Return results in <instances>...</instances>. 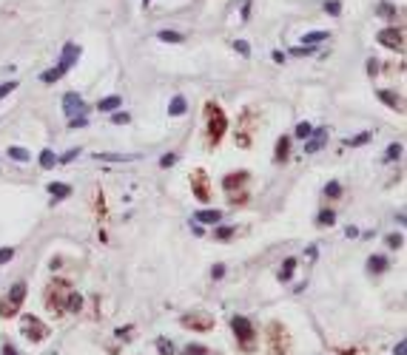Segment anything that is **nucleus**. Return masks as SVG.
<instances>
[{
    "label": "nucleus",
    "mask_w": 407,
    "mask_h": 355,
    "mask_svg": "<svg viewBox=\"0 0 407 355\" xmlns=\"http://www.w3.org/2000/svg\"><path fill=\"white\" fill-rule=\"evenodd\" d=\"M402 244H405V236H402V233H390V236H387V247H393V250H399Z\"/></svg>",
    "instance_id": "obj_36"
},
{
    "label": "nucleus",
    "mask_w": 407,
    "mask_h": 355,
    "mask_svg": "<svg viewBox=\"0 0 407 355\" xmlns=\"http://www.w3.org/2000/svg\"><path fill=\"white\" fill-rule=\"evenodd\" d=\"M68 125H71V128H83V125H88V119H86V114H77V117H71Z\"/></svg>",
    "instance_id": "obj_41"
},
{
    "label": "nucleus",
    "mask_w": 407,
    "mask_h": 355,
    "mask_svg": "<svg viewBox=\"0 0 407 355\" xmlns=\"http://www.w3.org/2000/svg\"><path fill=\"white\" fill-rule=\"evenodd\" d=\"M191 191H194V196L199 199V202H208V199H211V185H208V174H205L202 168L191 174Z\"/></svg>",
    "instance_id": "obj_6"
},
{
    "label": "nucleus",
    "mask_w": 407,
    "mask_h": 355,
    "mask_svg": "<svg viewBox=\"0 0 407 355\" xmlns=\"http://www.w3.org/2000/svg\"><path fill=\"white\" fill-rule=\"evenodd\" d=\"M379 15H385V17H396V12H393L390 6H382V9H379Z\"/></svg>",
    "instance_id": "obj_48"
},
{
    "label": "nucleus",
    "mask_w": 407,
    "mask_h": 355,
    "mask_svg": "<svg viewBox=\"0 0 407 355\" xmlns=\"http://www.w3.org/2000/svg\"><path fill=\"white\" fill-rule=\"evenodd\" d=\"M231 327H234L236 341L242 344V350H251V347H254V338H257V330H254L251 318H245V316H234V318H231Z\"/></svg>",
    "instance_id": "obj_4"
},
{
    "label": "nucleus",
    "mask_w": 407,
    "mask_h": 355,
    "mask_svg": "<svg viewBox=\"0 0 407 355\" xmlns=\"http://www.w3.org/2000/svg\"><path fill=\"white\" fill-rule=\"evenodd\" d=\"M399 157H402V145H399V142L387 145V154H385V159H387V162H393V159H399Z\"/></svg>",
    "instance_id": "obj_35"
},
{
    "label": "nucleus",
    "mask_w": 407,
    "mask_h": 355,
    "mask_svg": "<svg viewBox=\"0 0 407 355\" xmlns=\"http://www.w3.org/2000/svg\"><path fill=\"white\" fill-rule=\"evenodd\" d=\"M234 233H236V227H216V230H214V239H216V242H228L231 236H234Z\"/></svg>",
    "instance_id": "obj_26"
},
{
    "label": "nucleus",
    "mask_w": 407,
    "mask_h": 355,
    "mask_svg": "<svg viewBox=\"0 0 407 355\" xmlns=\"http://www.w3.org/2000/svg\"><path fill=\"white\" fill-rule=\"evenodd\" d=\"M63 111H65V117H77V114H86V102H83L80 94L68 91V94L63 97Z\"/></svg>",
    "instance_id": "obj_11"
},
{
    "label": "nucleus",
    "mask_w": 407,
    "mask_h": 355,
    "mask_svg": "<svg viewBox=\"0 0 407 355\" xmlns=\"http://www.w3.org/2000/svg\"><path fill=\"white\" fill-rule=\"evenodd\" d=\"M185 108H188L185 97H182V94H177V97L171 99V105H168V117H182V114H185Z\"/></svg>",
    "instance_id": "obj_18"
},
{
    "label": "nucleus",
    "mask_w": 407,
    "mask_h": 355,
    "mask_svg": "<svg viewBox=\"0 0 407 355\" xmlns=\"http://www.w3.org/2000/svg\"><path fill=\"white\" fill-rule=\"evenodd\" d=\"M405 350H407V341H399L396 344V355H405Z\"/></svg>",
    "instance_id": "obj_50"
},
{
    "label": "nucleus",
    "mask_w": 407,
    "mask_h": 355,
    "mask_svg": "<svg viewBox=\"0 0 407 355\" xmlns=\"http://www.w3.org/2000/svg\"><path fill=\"white\" fill-rule=\"evenodd\" d=\"M322 40H327V32H310V34H305V46H316V43H322Z\"/></svg>",
    "instance_id": "obj_29"
},
{
    "label": "nucleus",
    "mask_w": 407,
    "mask_h": 355,
    "mask_svg": "<svg viewBox=\"0 0 407 355\" xmlns=\"http://www.w3.org/2000/svg\"><path fill=\"white\" fill-rule=\"evenodd\" d=\"M251 15V0H245V6H242V17H248Z\"/></svg>",
    "instance_id": "obj_53"
},
{
    "label": "nucleus",
    "mask_w": 407,
    "mask_h": 355,
    "mask_svg": "<svg viewBox=\"0 0 407 355\" xmlns=\"http://www.w3.org/2000/svg\"><path fill=\"white\" fill-rule=\"evenodd\" d=\"M174 162H177V154H165L163 159H160V165H163V168H171Z\"/></svg>",
    "instance_id": "obj_45"
},
{
    "label": "nucleus",
    "mask_w": 407,
    "mask_h": 355,
    "mask_svg": "<svg viewBox=\"0 0 407 355\" xmlns=\"http://www.w3.org/2000/svg\"><path fill=\"white\" fill-rule=\"evenodd\" d=\"M288 154H291V137H279V139H277V154H274V159H277V162H285V159H288Z\"/></svg>",
    "instance_id": "obj_17"
},
{
    "label": "nucleus",
    "mask_w": 407,
    "mask_h": 355,
    "mask_svg": "<svg viewBox=\"0 0 407 355\" xmlns=\"http://www.w3.org/2000/svg\"><path fill=\"white\" fill-rule=\"evenodd\" d=\"M49 194L54 202H60V199H65V196L71 194V185H65V182H51L49 185Z\"/></svg>",
    "instance_id": "obj_16"
},
{
    "label": "nucleus",
    "mask_w": 407,
    "mask_h": 355,
    "mask_svg": "<svg viewBox=\"0 0 407 355\" xmlns=\"http://www.w3.org/2000/svg\"><path fill=\"white\" fill-rule=\"evenodd\" d=\"M379 99H382L385 105H390V108H402V97H399L396 91H379Z\"/></svg>",
    "instance_id": "obj_20"
},
{
    "label": "nucleus",
    "mask_w": 407,
    "mask_h": 355,
    "mask_svg": "<svg viewBox=\"0 0 407 355\" xmlns=\"http://www.w3.org/2000/svg\"><path fill=\"white\" fill-rule=\"evenodd\" d=\"M211 276H214V278H222V276H225V264H214Z\"/></svg>",
    "instance_id": "obj_46"
},
{
    "label": "nucleus",
    "mask_w": 407,
    "mask_h": 355,
    "mask_svg": "<svg viewBox=\"0 0 407 355\" xmlns=\"http://www.w3.org/2000/svg\"><path fill=\"white\" fill-rule=\"evenodd\" d=\"M325 142H327V128H316L308 137V142H305V154H316V151H322Z\"/></svg>",
    "instance_id": "obj_12"
},
{
    "label": "nucleus",
    "mask_w": 407,
    "mask_h": 355,
    "mask_svg": "<svg viewBox=\"0 0 407 355\" xmlns=\"http://www.w3.org/2000/svg\"><path fill=\"white\" fill-rule=\"evenodd\" d=\"M63 293H68V281H54V287L46 293L49 310H63Z\"/></svg>",
    "instance_id": "obj_10"
},
{
    "label": "nucleus",
    "mask_w": 407,
    "mask_h": 355,
    "mask_svg": "<svg viewBox=\"0 0 407 355\" xmlns=\"http://www.w3.org/2000/svg\"><path fill=\"white\" fill-rule=\"evenodd\" d=\"M293 270H296V258H285V264H282V273H279V278H282V281H291Z\"/></svg>",
    "instance_id": "obj_25"
},
{
    "label": "nucleus",
    "mask_w": 407,
    "mask_h": 355,
    "mask_svg": "<svg viewBox=\"0 0 407 355\" xmlns=\"http://www.w3.org/2000/svg\"><path fill=\"white\" fill-rule=\"evenodd\" d=\"M15 88H17V82H15V80L3 82V85H0V99H3V97H9V94H12V91H15Z\"/></svg>",
    "instance_id": "obj_40"
},
{
    "label": "nucleus",
    "mask_w": 407,
    "mask_h": 355,
    "mask_svg": "<svg viewBox=\"0 0 407 355\" xmlns=\"http://www.w3.org/2000/svg\"><path fill=\"white\" fill-rule=\"evenodd\" d=\"M77 157H80V148H71V151H65L63 157H57V162H71V159H77Z\"/></svg>",
    "instance_id": "obj_39"
},
{
    "label": "nucleus",
    "mask_w": 407,
    "mask_h": 355,
    "mask_svg": "<svg viewBox=\"0 0 407 355\" xmlns=\"http://www.w3.org/2000/svg\"><path fill=\"white\" fill-rule=\"evenodd\" d=\"M3 355H20V353H17L12 344H6V347H3Z\"/></svg>",
    "instance_id": "obj_51"
},
{
    "label": "nucleus",
    "mask_w": 407,
    "mask_h": 355,
    "mask_svg": "<svg viewBox=\"0 0 407 355\" xmlns=\"http://www.w3.org/2000/svg\"><path fill=\"white\" fill-rule=\"evenodd\" d=\"M367 74H370V77L379 74V63H376V60H367Z\"/></svg>",
    "instance_id": "obj_47"
},
{
    "label": "nucleus",
    "mask_w": 407,
    "mask_h": 355,
    "mask_svg": "<svg viewBox=\"0 0 407 355\" xmlns=\"http://www.w3.org/2000/svg\"><path fill=\"white\" fill-rule=\"evenodd\" d=\"M77 57H80V46H77V43H65L63 54H60V60H57V65H54V68H49V71H43V74H40V80H43V82H57L65 71L71 68V65L77 63Z\"/></svg>",
    "instance_id": "obj_1"
},
{
    "label": "nucleus",
    "mask_w": 407,
    "mask_h": 355,
    "mask_svg": "<svg viewBox=\"0 0 407 355\" xmlns=\"http://www.w3.org/2000/svg\"><path fill=\"white\" fill-rule=\"evenodd\" d=\"M234 49L239 51V54H242V57H248V54H251V46H248V43H245V40H236V43H234Z\"/></svg>",
    "instance_id": "obj_44"
},
{
    "label": "nucleus",
    "mask_w": 407,
    "mask_h": 355,
    "mask_svg": "<svg viewBox=\"0 0 407 355\" xmlns=\"http://www.w3.org/2000/svg\"><path fill=\"white\" fill-rule=\"evenodd\" d=\"M182 355H211V350H208V347H202V344H188Z\"/></svg>",
    "instance_id": "obj_30"
},
{
    "label": "nucleus",
    "mask_w": 407,
    "mask_h": 355,
    "mask_svg": "<svg viewBox=\"0 0 407 355\" xmlns=\"http://www.w3.org/2000/svg\"><path fill=\"white\" fill-rule=\"evenodd\" d=\"M336 222V213L333 210H319V216H316V225L319 227H330Z\"/></svg>",
    "instance_id": "obj_23"
},
{
    "label": "nucleus",
    "mask_w": 407,
    "mask_h": 355,
    "mask_svg": "<svg viewBox=\"0 0 407 355\" xmlns=\"http://www.w3.org/2000/svg\"><path fill=\"white\" fill-rule=\"evenodd\" d=\"M120 105H123V97H117V94H111V97H106V99H100L97 102L100 111H117Z\"/></svg>",
    "instance_id": "obj_19"
},
{
    "label": "nucleus",
    "mask_w": 407,
    "mask_h": 355,
    "mask_svg": "<svg viewBox=\"0 0 407 355\" xmlns=\"http://www.w3.org/2000/svg\"><path fill=\"white\" fill-rule=\"evenodd\" d=\"M148 3H151V0H143V6H148Z\"/></svg>",
    "instance_id": "obj_54"
},
{
    "label": "nucleus",
    "mask_w": 407,
    "mask_h": 355,
    "mask_svg": "<svg viewBox=\"0 0 407 355\" xmlns=\"http://www.w3.org/2000/svg\"><path fill=\"white\" fill-rule=\"evenodd\" d=\"M20 333L32 341V344H37V341H43L49 335V327L40 321L37 316H23V318H20Z\"/></svg>",
    "instance_id": "obj_5"
},
{
    "label": "nucleus",
    "mask_w": 407,
    "mask_h": 355,
    "mask_svg": "<svg viewBox=\"0 0 407 355\" xmlns=\"http://www.w3.org/2000/svg\"><path fill=\"white\" fill-rule=\"evenodd\" d=\"M157 350H160L163 355H174V344H171V341H165V338H160V341H157Z\"/></svg>",
    "instance_id": "obj_38"
},
{
    "label": "nucleus",
    "mask_w": 407,
    "mask_h": 355,
    "mask_svg": "<svg viewBox=\"0 0 407 355\" xmlns=\"http://www.w3.org/2000/svg\"><path fill=\"white\" fill-rule=\"evenodd\" d=\"M274 63H285V54L282 51H274Z\"/></svg>",
    "instance_id": "obj_52"
},
{
    "label": "nucleus",
    "mask_w": 407,
    "mask_h": 355,
    "mask_svg": "<svg viewBox=\"0 0 407 355\" xmlns=\"http://www.w3.org/2000/svg\"><path fill=\"white\" fill-rule=\"evenodd\" d=\"M364 142H370V134H367V131H362V134H356L353 139H347L350 148H359V145H364Z\"/></svg>",
    "instance_id": "obj_32"
},
{
    "label": "nucleus",
    "mask_w": 407,
    "mask_h": 355,
    "mask_svg": "<svg viewBox=\"0 0 407 355\" xmlns=\"http://www.w3.org/2000/svg\"><path fill=\"white\" fill-rule=\"evenodd\" d=\"M129 119H131V117H129V114H126V111H117L114 117H111V122H114V125H126Z\"/></svg>",
    "instance_id": "obj_43"
},
{
    "label": "nucleus",
    "mask_w": 407,
    "mask_h": 355,
    "mask_svg": "<svg viewBox=\"0 0 407 355\" xmlns=\"http://www.w3.org/2000/svg\"><path fill=\"white\" fill-rule=\"evenodd\" d=\"M313 51H316L313 46H305V43H302V46H296L291 54H296V57H305V54H313Z\"/></svg>",
    "instance_id": "obj_42"
},
{
    "label": "nucleus",
    "mask_w": 407,
    "mask_h": 355,
    "mask_svg": "<svg viewBox=\"0 0 407 355\" xmlns=\"http://www.w3.org/2000/svg\"><path fill=\"white\" fill-rule=\"evenodd\" d=\"M80 307H83V296H80V293H71V290H68V296H65V310L77 313Z\"/></svg>",
    "instance_id": "obj_22"
},
{
    "label": "nucleus",
    "mask_w": 407,
    "mask_h": 355,
    "mask_svg": "<svg viewBox=\"0 0 407 355\" xmlns=\"http://www.w3.org/2000/svg\"><path fill=\"white\" fill-rule=\"evenodd\" d=\"M325 196L339 199V196H342V185H339V182H327V185H325Z\"/></svg>",
    "instance_id": "obj_31"
},
{
    "label": "nucleus",
    "mask_w": 407,
    "mask_h": 355,
    "mask_svg": "<svg viewBox=\"0 0 407 355\" xmlns=\"http://www.w3.org/2000/svg\"><path fill=\"white\" fill-rule=\"evenodd\" d=\"M182 324L196 330V333H208V330H214V316H208V313H191V316H182Z\"/></svg>",
    "instance_id": "obj_9"
},
{
    "label": "nucleus",
    "mask_w": 407,
    "mask_h": 355,
    "mask_svg": "<svg viewBox=\"0 0 407 355\" xmlns=\"http://www.w3.org/2000/svg\"><path fill=\"white\" fill-rule=\"evenodd\" d=\"M282 330L285 327H279V324H271L268 327V338H271L268 350H271V355H285V350H288V338H285Z\"/></svg>",
    "instance_id": "obj_8"
},
{
    "label": "nucleus",
    "mask_w": 407,
    "mask_h": 355,
    "mask_svg": "<svg viewBox=\"0 0 407 355\" xmlns=\"http://www.w3.org/2000/svg\"><path fill=\"white\" fill-rule=\"evenodd\" d=\"M57 165V157H54V151H40V168H54Z\"/></svg>",
    "instance_id": "obj_27"
},
{
    "label": "nucleus",
    "mask_w": 407,
    "mask_h": 355,
    "mask_svg": "<svg viewBox=\"0 0 407 355\" xmlns=\"http://www.w3.org/2000/svg\"><path fill=\"white\" fill-rule=\"evenodd\" d=\"M379 43L393 49V51H402L405 49V34H402V29H396V26H387V29L379 32Z\"/></svg>",
    "instance_id": "obj_7"
},
{
    "label": "nucleus",
    "mask_w": 407,
    "mask_h": 355,
    "mask_svg": "<svg viewBox=\"0 0 407 355\" xmlns=\"http://www.w3.org/2000/svg\"><path fill=\"white\" fill-rule=\"evenodd\" d=\"M344 233H347V239H356V236H359V227H353V225H350L347 230H344Z\"/></svg>",
    "instance_id": "obj_49"
},
{
    "label": "nucleus",
    "mask_w": 407,
    "mask_h": 355,
    "mask_svg": "<svg viewBox=\"0 0 407 355\" xmlns=\"http://www.w3.org/2000/svg\"><path fill=\"white\" fill-rule=\"evenodd\" d=\"M205 114H208V139H211V145H216V142L225 137L228 117L222 114V108H219L216 102H208V105H205Z\"/></svg>",
    "instance_id": "obj_2"
},
{
    "label": "nucleus",
    "mask_w": 407,
    "mask_h": 355,
    "mask_svg": "<svg viewBox=\"0 0 407 355\" xmlns=\"http://www.w3.org/2000/svg\"><path fill=\"white\" fill-rule=\"evenodd\" d=\"M23 298H26V281H17L15 287H12V293L0 301V316H3V318L17 316V310H20V304H23Z\"/></svg>",
    "instance_id": "obj_3"
},
{
    "label": "nucleus",
    "mask_w": 407,
    "mask_h": 355,
    "mask_svg": "<svg viewBox=\"0 0 407 355\" xmlns=\"http://www.w3.org/2000/svg\"><path fill=\"white\" fill-rule=\"evenodd\" d=\"M157 37H160L163 43H182V40H185V37H182L179 32H171V29H163V32L157 34Z\"/></svg>",
    "instance_id": "obj_24"
},
{
    "label": "nucleus",
    "mask_w": 407,
    "mask_h": 355,
    "mask_svg": "<svg viewBox=\"0 0 407 355\" xmlns=\"http://www.w3.org/2000/svg\"><path fill=\"white\" fill-rule=\"evenodd\" d=\"M9 157H12V159L15 162H29V157H32V154H29V151H26V148H9Z\"/></svg>",
    "instance_id": "obj_28"
},
{
    "label": "nucleus",
    "mask_w": 407,
    "mask_h": 355,
    "mask_svg": "<svg viewBox=\"0 0 407 355\" xmlns=\"http://www.w3.org/2000/svg\"><path fill=\"white\" fill-rule=\"evenodd\" d=\"M245 182H248V171H239V174H228V177L222 179V188L231 194L234 188H242Z\"/></svg>",
    "instance_id": "obj_14"
},
{
    "label": "nucleus",
    "mask_w": 407,
    "mask_h": 355,
    "mask_svg": "<svg viewBox=\"0 0 407 355\" xmlns=\"http://www.w3.org/2000/svg\"><path fill=\"white\" fill-rule=\"evenodd\" d=\"M194 219L196 222H199V225H219V219H222V213H219V210L216 208H205V210H196L194 213Z\"/></svg>",
    "instance_id": "obj_13"
},
{
    "label": "nucleus",
    "mask_w": 407,
    "mask_h": 355,
    "mask_svg": "<svg viewBox=\"0 0 407 355\" xmlns=\"http://www.w3.org/2000/svg\"><path fill=\"white\" fill-rule=\"evenodd\" d=\"M94 159H103V162H131V159H137L134 154H94Z\"/></svg>",
    "instance_id": "obj_21"
},
{
    "label": "nucleus",
    "mask_w": 407,
    "mask_h": 355,
    "mask_svg": "<svg viewBox=\"0 0 407 355\" xmlns=\"http://www.w3.org/2000/svg\"><path fill=\"white\" fill-rule=\"evenodd\" d=\"M15 258V247H0V264H9Z\"/></svg>",
    "instance_id": "obj_37"
},
{
    "label": "nucleus",
    "mask_w": 407,
    "mask_h": 355,
    "mask_svg": "<svg viewBox=\"0 0 407 355\" xmlns=\"http://www.w3.org/2000/svg\"><path fill=\"white\" fill-rule=\"evenodd\" d=\"M310 134H313V125H310V122H299V125H296V137H299V139H308Z\"/></svg>",
    "instance_id": "obj_33"
},
{
    "label": "nucleus",
    "mask_w": 407,
    "mask_h": 355,
    "mask_svg": "<svg viewBox=\"0 0 407 355\" xmlns=\"http://www.w3.org/2000/svg\"><path fill=\"white\" fill-rule=\"evenodd\" d=\"M325 12H327V15H333V17H339V15H342V3H339V0H327V3H325Z\"/></svg>",
    "instance_id": "obj_34"
},
{
    "label": "nucleus",
    "mask_w": 407,
    "mask_h": 355,
    "mask_svg": "<svg viewBox=\"0 0 407 355\" xmlns=\"http://www.w3.org/2000/svg\"><path fill=\"white\" fill-rule=\"evenodd\" d=\"M390 267V261H387V256H370L367 258V270L373 276H379V273H385Z\"/></svg>",
    "instance_id": "obj_15"
}]
</instances>
